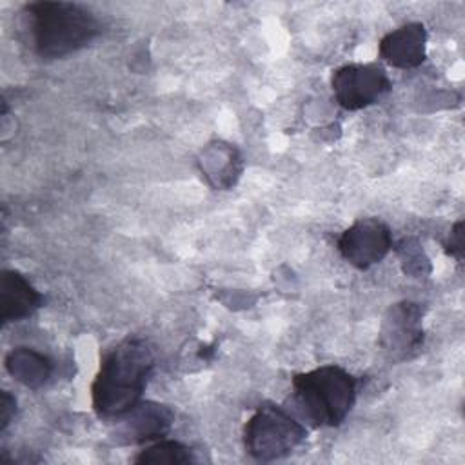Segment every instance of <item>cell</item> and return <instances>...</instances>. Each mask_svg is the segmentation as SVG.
<instances>
[{"mask_svg": "<svg viewBox=\"0 0 465 465\" xmlns=\"http://www.w3.org/2000/svg\"><path fill=\"white\" fill-rule=\"evenodd\" d=\"M331 85L343 109L358 111L381 98L391 89V80L376 64H349L332 73Z\"/></svg>", "mask_w": 465, "mask_h": 465, "instance_id": "cell-5", "label": "cell"}, {"mask_svg": "<svg viewBox=\"0 0 465 465\" xmlns=\"http://www.w3.org/2000/svg\"><path fill=\"white\" fill-rule=\"evenodd\" d=\"M16 411V400L9 394V391H2L0 394V430H5L11 423Z\"/></svg>", "mask_w": 465, "mask_h": 465, "instance_id": "cell-15", "label": "cell"}, {"mask_svg": "<svg viewBox=\"0 0 465 465\" xmlns=\"http://www.w3.org/2000/svg\"><path fill=\"white\" fill-rule=\"evenodd\" d=\"M5 371L22 385L29 389H38L42 387L51 372H53V363L51 360L31 349V347H15L5 354L4 360Z\"/></svg>", "mask_w": 465, "mask_h": 465, "instance_id": "cell-11", "label": "cell"}, {"mask_svg": "<svg viewBox=\"0 0 465 465\" xmlns=\"http://www.w3.org/2000/svg\"><path fill=\"white\" fill-rule=\"evenodd\" d=\"M463 222H456L447 242V252L456 260H463Z\"/></svg>", "mask_w": 465, "mask_h": 465, "instance_id": "cell-14", "label": "cell"}, {"mask_svg": "<svg viewBox=\"0 0 465 465\" xmlns=\"http://www.w3.org/2000/svg\"><path fill=\"white\" fill-rule=\"evenodd\" d=\"M44 302V296L18 271L5 269L0 276V320L18 322L31 316Z\"/></svg>", "mask_w": 465, "mask_h": 465, "instance_id": "cell-10", "label": "cell"}, {"mask_svg": "<svg viewBox=\"0 0 465 465\" xmlns=\"http://www.w3.org/2000/svg\"><path fill=\"white\" fill-rule=\"evenodd\" d=\"M35 53L42 58H64L96 38L98 18L73 2L40 0L24 7Z\"/></svg>", "mask_w": 465, "mask_h": 465, "instance_id": "cell-2", "label": "cell"}, {"mask_svg": "<svg viewBox=\"0 0 465 465\" xmlns=\"http://www.w3.org/2000/svg\"><path fill=\"white\" fill-rule=\"evenodd\" d=\"M202 173L214 187H231L240 173V156L229 143L209 145L200 158Z\"/></svg>", "mask_w": 465, "mask_h": 465, "instance_id": "cell-12", "label": "cell"}, {"mask_svg": "<svg viewBox=\"0 0 465 465\" xmlns=\"http://www.w3.org/2000/svg\"><path fill=\"white\" fill-rule=\"evenodd\" d=\"M391 231L378 218H361L338 238L340 254L358 269H369L381 262L391 251Z\"/></svg>", "mask_w": 465, "mask_h": 465, "instance_id": "cell-6", "label": "cell"}, {"mask_svg": "<svg viewBox=\"0 0 465 465\" xmlns=\"http://www.w3.org/2000/svg\"><path fill=\"white\" fill-rule=\"evenodd\" d=\"M154 369L153 347L142 338H127L111 349L91 385L93 409L100 418H122L142 398Z\"/></svg>", "mask_w": 465, "mask_h": 465, "instance_id": "cell-1", "label": "cell"}, {"mask_svg": "<svg viewBox=\"0 0 465 465\" xmlns=\"http://www.w3.org/2000/svg\"><path fill=\"white\" fill-rule=\"evenodd\" d=\"M305 440V427L283 407L260 405L243 427L245 450L262 461L291 454Z\"/></svg>", "mask_w": 465, "mask_h": 465, "instance_id": "cell-4", "label": "cell"}, {"mask_svg": "<svg viewBox=\"0 0 465 465\" xmlns=\"http://www.w3.org/2000/svg\"><path fill=\"white\" fill-rule=\"evenodd\" d=\"M120 425V438L127 443H147L163 438L173 425L174 414L167 405L156 401H138L129 412H125Z\"/></svg>", "mask_w": 465, "mask_h": 465, "instance_id": "cell-8", "label": "cell"}, {"mask_svg": "<svg viewBox=\"0 0 465 465\" xmlns=\"http://www.w3.org/2000/svg\"><path fill=\"white\" fill-rule=\"evenodd\" d=\"M427 31L420 22L405 24L387 33L378 45L380 58L398 69L418 67L425 60Z\"/></svg>", "mask_w": 465, "mask_h": 465, "instance_id": "cell-9", "label": "cell"}, {"mask_svg": "<svg viewBox=\"0 0 465 465\" xmlns=\"http://www.w3.org/2000/svg\"><path fill=\"white\" fill-rule=\"evenodd\" d=\"M134 463L142 465H158V463H171V465H182L193 461V452L187 445L174 441V440H158L153 445L140 450L134 460Z\"/></svg>", "mask_w": 465, "mask_h": 465, "instance_id": "cell-13", "label": "cell"}, {"mask_svg": "<svg viewBox=\"0 0 465 465\" xmlns=\"http://www.w3.org/2000/svg\"><path fill=\"white\" fill-rule=\"evenodd\" d=\"M294 401L314 427L340 425L356 400V380L338 365H322L292 378Z\"/></svg>", "mask_w": 465, "mask_h": 465, "instance_id": "cell-3", "label": "cell"}, {"mask_svg": "<svg viewBox=\"0 0 465 465\" xmlns=\"http://www.w3.org/2000/svg\"><path fill=\"white\" fill-rule=\"evenodd\" d=\"M421 341V309L412 302L394 303L381 322V347L396 358H405L409 352L416 351Z\"/></svg>", "mask_w": 465, "mask_h": 465, "instance_id": "cell-7", "label": "cell"}]
</instances>
